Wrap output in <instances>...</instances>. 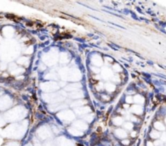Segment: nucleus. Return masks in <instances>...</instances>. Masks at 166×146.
Wrapping results in <instances>:
<instances>
[{"label": "nucleus", "instance_id": "f257e3e1", "mask_svg": "<svg viewBox=\"0 0 166 146\" xmlns=\"http://www.w3.org/2000/svg\"><path fill=\"white\" fill-rule=\"evenodd\" d=\"M117 135L119 137L124 138V137H126V133L124 131H121V130H119V133H117Z\"/></svg>", "mask_w": 166, "mask_h": 146}, {"label": "nucleus", "instance_id": "f03ea898", "mask_svg": "<svg viewBox=\"0 0 166 146\" xmlns=\"http://www.w3.org/2000/svg\"><path fill=\"white\" fill-rule=\"evenodd\" d=\"M131 124H126V128H127V129H131Z\"/></svg>", "mask_w": 166, "mask_h": 146}, {"label": "nucleus", "instance_id": "7ed1b4c3", "mask_svg": "<svg viewBox=\"0 0 166 146\" xmlns=\"http://www.w3.org/2000/svg\"><path fill=\"white\" fill-rule=\"evenodd\" d=\"M129 143H130V141H122V144H124V145H129Z\"/></svg>", "mask_w": 166, "mask_h": 146}, {"label": "nucleus", "instance_id": "20e7f679", "mask_svg": "<svg viewBox=\"0 0 166 146\" xmlns=\"http://www.w3.org/2000/svg\"><path fill=\"white\" fill-rule=\"evenodd\" d=\"M135 134H136V132H132V133H131V136H136Z\"/></svg>", "mask_w": 166, "mask_h": 146}]
</instances>
